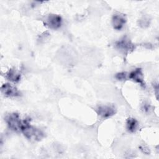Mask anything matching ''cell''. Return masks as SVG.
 <instances>
[{
    "instance_id": "5",
    "label": "cell",
    "mask_w": 159,
    "mask_h": 159,
    "mask_svg": "<svg viewBox=\"0 0 159 159\" xmlns=\"http://www.w3.org/2000/svg\"><path fill=\"white\" fill-rule=\"evenodd\" d=\"M116 112V109L114 107L111 106H101L97 109L98 114L103 118H107L111 117L114 115Z\"/></svg>"
},
{
    "instance_id": "7",
    "label": "cell",
    "mask_w": 159,
    "mask_h": 159,
    "mask_svg": "<svg viewBox=\"0 0 159 159\" xmlns=\"http://www.w3.org/2000/svg\"><path fill=\"white\" fill-rule=\"evenodd\" d=\"M126 22L125 16L120 13L114 14L112 18V24L114 29L120 30Z\"/></svg>"
},
{
    "instance_id": "3",
    "label": "cell",
    "mask_w": 159,
    "mask_h": 159,
    "mask_svg": "<svg viewBox=\"0 0 159 159\" xmlns=\"http://www.w3.org/2000/svg\"><path fill=\"white\" fill-rule=\"evenodd\" d=\"M115 46L117 49L124 53L132 52L135 48V45L126 37H124L123 39L117 41L115 43Z\"/></svg>"
},
{
    "instance_id": "9",
    "label": "cell",
    "mask_w": 159,
    "mask_h": 159,
    "mask_svg": "<svg viewBox=\"0 0 159 159\" xmlns=\"http://www.w3.org/2000/svg\"><path fill=\"white\" fill-rule=\"evenodd\" d=\"M5 76L11 81L18 82L20 79V73L15 68H11L6 73Z\"/></svg>"
},
{
    "instance_id": "12",
    "label": "cell",
    "mask_w": 159,
    "mask_h": 159,
    "mask_svg": "<svg viewBox=\"0 0 159 159\" xmlns=\"http://www.w3.org/2000/svg\"><path fill=\"white\" fill-rule=\"evenodd\" d=\"M116 78L118 80L120 81H124L127 79V75L126 73L124 72H121V73H118L116 75Z\"/></svg>"
},
{
    "instance_id": "11",
    "label": "cell",
    "mask_w": 159,
    "mask_h": 159,
    "mask_svg": "<svg viewBox=\"0 0 159 159\" xmlns=\"http://www.w3.org/2000/svg\"><path fill=\"white\" fill-rule=\"evenodd\" d=\"M139 25L143 28L148 27L150 24V19L148 16H143L139 20Z\"/></svg>"
},
{
    "instance_id": "4",
    "label": "cell",
    "mask_w": 159,
    "mask_h": 159,
    "mask_svg": "<svg viewBox=\"0 0 159 159\" xmlns=\"http://www.w3.org/2000/svg\"><path fill=\"white\" fill-rule=\"evenodd\" d=\"M62 19L57 14L48 15L44 21V24L52 29H57L61 25Z\"/></svg>"
},
{
    "instance_id": "10",
    "label": "cell",
    "mask_w": 159,
    "mask_h": 159,
    "mask_svg": "<svg viewBox=\"0 0 159 159\" xmlns=\"http://www.w3.org/2000/svg\"><path fill=\"white\" fill-rule=\"evenodd\" d=\"M126 125L129 132H134L137 130V128L138 126V122L136 119H135L134 118L130 117L127 119Z\"/></svg>"
},
{
    "instance_id": "8",
    "label": "cell",
    "mask_w": 159,
    "mask_h": 159,
    "mask_svg": "<svg viewBox=\"0 0 159 159\" xmlns=\"http://www.w3.org/2000/svg\"><path fill=\"white\" fill-rule=\"evenodd\" d=\"M129 79L139 83L141 86H145V83L143 81V75L141 68H136L131 71L129 75Z\"/></svg>"
},
{
    "instance_id": "13",
    "label": "cell",
    "mask_w": 159,
    "mask_h": 159,
    "mask_svg": "<svg viewBox=\"0 0 159 159\" xmlns=\"http://www.w3.org/2000/svg\"><path fill=\"white\" fill-rule=\"evenodd\" d=\"M140 150L144 153H145V154H147V155H148L149 153H150V150L147 148V147H145V146H140Z\"/></svg>"
},
{
    "instance_id": "2",
    "label": "cell",
    "mask_w": 159,
    "mask_h": 159,
    "mask_svg": "<svg viewBox=\"0 0 159 159\" xmlns=\"http://www.w3.org/2000/svg\"><path fill=\"white\" fill-rule=\"evenodd\" d=\"M5 120L10 129L14 131H20L23 121L20 120V116L17 113L13 112L7 114L5 117Z\"/></svg>"
},
{
    "instance_id": "1",
    "label": "cell",
    "mask_w": 159,
    "mask_h": 159,
    "mask_svg": "<svg viewBox=\"0 0 159 159\" xmlns=\"http://www.w3.org/2000/svg\"><path fill=\"white\" fill-rule=\"evenodd\" d=\"M20 131L27 139L32 141H40L45 137V134L41 130L30 125L27 120H24Z\"/></svg>"
},
{
    "instance_id": "6",
    "label": "cell",
    "mask_w": 159,
    "mask_h": 159,
    "mask_svg": "<svg viewBox=\"0 0 159 159\" xmlns=\"http://www.w3.org/2000/svg\"><path fill=\"white\" fill-rule=\"evenodd\" d=\"M2 93L7 97H16L20 96V92L14 86L9 83H5L1 87Z\"/></svg>"
},
{
    "instance_id": "14",
    "label": "cell",
    "mask_w": 159,
    "mask_h": 159,
    "mask_svg": "<svg viewBox=\"0 0 159 159\" xmlns=\"http://www.w3.org/2000/svg\"><path fill=\"white\" fill-rule=\"evenodd\" d=\"M150 105H149L148 104H144L143 105L142 107V109L145 112H149V111L150 110Z\"/></svg>"
}]
</instances>
